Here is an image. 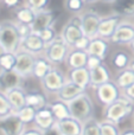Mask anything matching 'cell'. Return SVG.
<instances>
[{"instance_id":"6da1fadb","label":"cell","mask_w":134,"mask_h":135,"mask_svg":"<svg viewBox=\"0 0 134 135\" xmlns=\"http://www.w3.org/2000/svg\"><path fill=\"white\" fill-rule=\"evenodd\" d=\"M0 44L5 51L8 52H17L20 49L21 37L14 19H5L0 21Z\"/></svg>"},{"instance_id":"7a4b0ae2","label":"cell","mask_w":134,"mask_h":135,"mask_svg":"<svg viewBox=\"0 0 134 135\" xmlns=\"http://www.w3.org/2000/svg\"><path fill=\"white\" fill-rule=\"evenodd\" d=\"M134 113V102L128 100L125 96H121L119 100L112 104L104 107L103 109V120H108L114 123L119 124L126 117L131 116Z\"/></svg>"},{"instance_id":"3957f363","label":"cell","mask_w":134,"mask_h":135,"mask_svg":"<svg viewBox=\"0 0 134 135\" xmlns=\"http://www.w3.org/2000/svg\"><path fill=\"white\" fill-rule=\"evenodd\" d=\"M69 109H70L71 117L78 120L80 122L84 123L85 121L93 119L95 113V105L94 101L90 97V95L84 91L82 95L76 97L71 102L68 103Z\"/></svg>"},{"instance_id":"277c9868","label":"cell","mask_w":134,"mask_h":135,"mask_svg":"<svg viewBox=\"0 0 134 135\" xmlns=\"http://www.w3.org/2000/svg\"><path fill=\"white\" fill-rule=\"evenodd\" d=\"M70 49V45L64 40V38L61 35H58L56 37V39H54L51 43L46 44V47H45V51L43 55L54 65L58 66L61 64L65 63V59L68 57Z\"/></svg>"},{"instance_id":"5b68a950","label":"cell","mask_w":134,"mask_h":135,"mask_svg":"<svg viewBox=\"0 0 134 135\" xmlns=\"http://www.w3.org/2000/svg\"><path fill=\"white\" fill-rule=\"evenodd\" d=\"M66 82H68V75L64 74L62 69L55 65L51 71L40 81V84L45 94L57 95V93L63 88Z\"/></svg>"},{"instance_id":"8992f818","label":"cell","mask_w":134,"mask_h":135,"mask_svg":"<svg viewBox=\"0 0 134 135\" xmlns=\"http://www.w3.org/2000/svg\"><path fill=\"white\" fill-rule=\"evenodd\" d=\"M93 89H94L96 101L103 107L112 104L122 96V90L116 85L114 81H109Z\"/></svg>"},{"instance_id":"52a82bcc","label":"cell","mask_w":134,"mask_h":135,"mask_svg":"<svg viewBox=\"0 0 134 135\" xmlns=\"http://www.w3.org/2000/svg\"><path fill=\"white\" fill-rule=\"evenodd\" d=\"M59 35L70 45V47H73L74 44H75L80 38H82L83 36H84L80 16H71L70 18H69V20L63 25Z\"/></svg>"},{"instance_id":"ba28073f","label":"cell","mask_w":134,"mask_h":135,"mask_svg":"<svg viewBox=\"0 0 134 135\" xmlns=\"http://www.w3.org/2000/svg\"><path fill=\"white\" fill-rule=\"evenodd\" d=\"M80 18L84 36L89 37L90 39L97 37V31H99V26L102 19L101 14L94 9H85L80 14Z\"/></svg>"},{"instance_id":"9c48e42d","label":"cell","mask_w":134,"mask_h":135,"mask_svg":"<svg viewBox=\"0 0 134 135\" xmlns=\"http://www.w3.org/2000/svg\"><path fill=\"white\" fill-rule=\"evenodd\" d=\"M17 54V63H16V70L20 76H23L24 78H28L33 75V68H35L36 58L37 56L33 54L25 51L23 49H19Z\"/></svg>"},{"instance_id":"30bf717a","label":"cell","mask_w":134,"mask_h":135,"mask_svg":"<svg viewBox=\"0 0 134 135\" xmlns=\"http://www.w3.org/2000/svg\"><path fill=\"white\" fill-rule=\"evenodd\" d=\"M26 127L16 113L0 119V135H21Z\"/></svg>"},{"instance_id":"8fae6325","label":"cell","mask_w":134,"mask_h":135,"mask_svg":"<svg viewBox=\"0 0 134 135\" xmlns=\"http://www.w3.org/2000/svg\"><path fill=\"white\" fill-rule=\"evenodd\" d=\"M121 21H122V16L119 14L118 12H114L108 16H102L99 31H97V37L111 40V38L115 33L116 28L120 25Z\"/></svg>"},{"instance_id":"7c38bea8","label":"cell","mask_w":134,"mask_h":135,"mask_svg":"<svg viewBox=\"0 0 134 135\" xmlns=\"http://www.w3.org/2000/svg\"><path fill=\"white\" fill-rule=\"evenodd\" d=\"M134 40V24L122 20L118 26L115 33L111 38V43L115 45H130Z\"/></svg>"},{"instance_id":"4fadbf2b","label":"cell","mask_w":134,"mask_h":135,"mask_svg":"<svg viewBox=\"0 0 134 135\" xmlns=\"http://www.w3.org/2000/svg\"><path fill=\"white\" fill-rule=\"evenodd\" d=\"M24 77L20 76L16 70L0 69V91L7 93L14 88L23 86Z\"/></svg>"},{"instance_id":"5bb4252c","label":"cell","mask_w":134,"mask_h":135,"mask_svg":"<svg viewBox=\"0 0 134 135\" xmlns=\"http://www.w3.org/2000/svg\"><path fill=\"white\" fill-rule=\"evenodd\" d=\"M55 19H56V14L55 11L51 8H45L42 11H38L36 13V18L33 20L31 28H32L33 33H40L43 30L50 27L55 24Z\"/></svg>"},{"instance_id":"9a60e30c","label":"cell","mask_w":134,"mask_h":135,"mask_svg":"<svg viewBox=\"0 0 134 135\" xmlns=\"http://www.w3.org/2000/svg\"><path fill=\"white\" fill-rule=\"evenodd\" d=\"M45 47H46V43L40 38V36L38 33H32L27 38L23 39L20 45V49L25 50L30 54L36 55V56L44 54Z\"/></svg>"},{"instance_id":"2e32d148","label":"cell","mask_w":134,"mask_h":135,"mask_svg":"<svg viewBox=\"0 0 134 135\" xmlns=\"http://www.w3.org/2000/svg\"><path fill=\"white\" fill-rule=\"evenodd\" d=\"M56 123H57V120H56V117H55L54 113H52L49 104H47L46 107L42 108V109L37 110L33 124H35L36 127H38L40 131H46V129L54 127Z\"/></svg>"},{"instance_id":"e0dca14e","label":"cell","mask_w":134,"mask_h":135,"mask_svg":"<svg viewBox=\"0 0 134 135\" xmlns=\"http://www.w3.org/2000/svg\"><path fill=\"white\" fill-rule=\"evenodd\" d=\"M66 75H68L69 81L75 83L76 85L82 88L83 90L87 91L88 88L92 86V83H90V70L87 66L69 70Z\"/></svg>"},{"instance_id":"ac0fdd59","label":"cell","mask_w":134,"mask_h":135,"mask_svg":"<svg viewBox=\"0 0 134 135\" xmlns=\"http://www.w3.org/2000/svg\"><path fill=\"white\" fill-rule=\"evenodd\" d=\"M109 44H111V40L101 37H95L90 40L87 52L89 56H96L102 61H106L109 54Z\"/></svg>"},{"instance_id":"d6986e66","label":"cell","mask_w":134,"mask_h":135,"mask_svg":"<svg viewBox=\"0 0 134 135\" xmlns=\"http://www.w3.org/2000/svg\"><path fill=\"white\" fill-rule=\"evenodd\" d=\"M88 57H89V55H88L87 51L77 50V49L71 47L64 64H65L69 70L78 69V68H84V66H87Z\"/></svg>"},{"instance_id":"ffe728a7","label":"cell","mask_w":134,"mask_h":135,"mask_svg":"<svg viewBox=\"0 0 134 135\" xmlns=\"http://www.w3.org/2000/svg\"><path fill=\"white\" fill-rule=\"evenodd\" d=\"M109 81H113L112 79V72L104 62L100 66H97L96 69L90 70V83H92L90 88H96V86L107 83Z\"/></svg>"},{"instance_id":"44dd1931","label":"cell","mask_w":134,"mask_h":135,"mask_svg":"<svg viewBox=\"0 0 134 135\" xmlns=\"http://www.w3.org/2000/svg\"><path fill=\"white\" fill-rule=\"evenodd\" d=\"M84 91L85 90H83L82 88H80L78 85H76L75 83H73V82H70L68 79V82L63 85V88L57 93L56 100H59V101H63V102H65V103H69L73 100H75L76 97H78L80 95H82Z\"/></svg>"},{"instance_id":"7402d4cb","label":"cell","mask_w":134,"mask_h":135,"mask_svg":"<svg viewBox=\"0 0 134 135\" xmlns=\"http://www.w3.org/2000/svg\"><path fill=\"white\" fill-rule=\"evenodd\" d=\"M5 94H6L8 102L14 113L19 112L21 108H24L26 105V94H27V91L24 89V86L14 88Z\"/></svg>"},{"instance_id":"603a6c76","label":"cell","mask_w":134,"mask_h":135,"mask_svg":"<svg viewBox=\"0 0 134 135\" xmlns=\"http://www.w3.org/2000/svg\"><path fill=\"white\" fill-rule=\"evenodd\" d=\"M59 131L62 135H81L82 134V126L83 123L74 117H68V119L57 121Z\"/></svg>"},{"instance_id":"cb8c5ba5","label":"cell","mask_w":134,"mask_h":135,"mask_svg":"<svg viewBox=\"0 0 134 135\" xmlns=\"http://www.w3.org/2000/svg\"><path fill=\"white\" fill-rule=\"evenodd\" d=\"M54 66L55 65L44 56V55H39V56H37V58H36L32 77L37 78L38 81L40 82L50 71H51Z\"/></svg>"},{"instance_id":"d4e9b609","label":"cell","mask_w":134,"mask_h":135,"mask_svg":"<svg viewBox=\"0 0 134 135\" xmlns=\"http://www.w3.org/2000/svg\"><path fill=\"white\" fill-rule=\"evenodd\" d=\"M36 13L37 12L35 9L23 2L20 6L14 8V20L21 24H26V25H32L36 18Z\"/></svg>"},{"instance_id":"484cf974","label":"cell","mask_w":134,"mask_h":135,"mask_svg":"<svg viewBox=\"0 0 134 135\" xmlns=\"http://www.w3.org/2000/svg\"><path fill=\"white\" fill-rule=\"evenodd\" d=\"M49 104L47 103V97L45 95L44 91H27L26 94V105L32 107L33 109L39 110L42 108L46 107Z\"/></svg>"},{"instance_id":"4316f807","label":"cell","mask_w":134,"mask_h":135,"mask_svg":"<svg viewBox=\"0 0 134 135\" xmlns=\"http://www.w3.org/2000/svg\"><path fill=\"white\" fill-rule=\"evenodd\" d=\"M131 62H132V57L122 50L115 51L111 57V65H113V68H115L118 71L127 69Z\"/></svg>"},{"instance_id":"83f0119b","label":"cell","mask_w":134,"mask_h":135,"mask_svg":"<svg viewBox=\"0 0 134 135\" xmlns=\"http://www.w3.org/2000/svg\"><path fill=\"white\" fill-rule=\"evenodd\" d=\"M50 108H51L52 113H54L55 117H56L57 121H61V120L68 119V117L71 116L70 114V109H69V104L63 101L56 100L54 102L49 103Z\"/></svg>"},{"instance_id":"f1b7e54d","label":"cell","mask_w":134,"mask_h":135,"mask_svg":"<svg viewBox=\"0 0 134 135\" xmlns=\"http://www.w3.org/2000/svg\"><path fill=\"white\" fill-rule=\"evenodd\" d=\"M114 82H115V84L121 90H123V89L128 88L131 84L134 83V72L130 68H127L125 70H121V71L118 72L116 77L114 78Z\"/></svg>"},{"instance_id":"f546056e","label":"cell","mask_w":134,"mask_h":135,"mask_svg":"<svg viewBox=\"0 0 134 135\" xmlns=\"http://www.w3.org/2000/svg\"><path fill=\"white\" fill-rule=\"evenodd\" d=\"M85 6H87V2L84 0H64L63 1L64 9L73 16H80L82 12L85 11Z\"/></svg>"},{"instance_id":"4dcf8cb0","label":"cell","mask_w":134,"mask_h":135,"mask_svg":"<svg viewBox=\"0 0 134 135\" xmlns=\"http://www.w3.org/2000/svg\"><path fill=\"white\" fill-rule=\"evenodd\" d=\"M115 12L122 17H134V0H118L115 2Z\"/></svg>"},{"instance_id":"1f68e13d","label":"cell","mask_w":134,"mask_h":135,"mask_svg":"<svg viewBox=\"0 0 134 135\" xmlns=\"http://www.w3.org/2000/svg\"><path fill=\"white\" fill-rule=\"evenodd\" d=\"M81 135H102L100 121H97L95 117L85 121L82 126V134Z\"/></svg>"},{"instance_id":"d6a6232c","label":"cell","mask_w":134,"mask_h":135,"mask_svg":"<svg viewBox=\"0 0 134 135\" xmlns=\"http://www.w3.org/2000/svg\"><path fill=\"white\" fill-rule=\"evenodd\" d=\"M36 113H37V110L33 109L32 107H28V105H25L24 108H21L19 112H17L16 114L19 116V119L21 120V121L24 122V123L26 124V126H28V124L35 122V119H36Z\"/></svg>"},{"instance_id":"836d02e7","label":"cell","mask_w":134,"mask_h":135,"mask_svg":"<svg viewBox=\"0 0 134 135\" xmlns=\"http://www.w3.org/2000/svg\"><path fill=\"white\" fill-rule=\"evenodd\" d=\"M17 63V54L16 52L6 51L0 57V69L4 70H14Z\"/></svg>"},{"instance_id":"e575fe53","label":"cell","mask_w":134,"mask_h":135,"mask_svg":"<svg viewBox=\"0 0 134 135\" xmlns=\"http://www.w3.org/2000/svg\"><path fill=\"white\" fill-rule=\"evenodd\" d=\"M100 127H101V134L102 135H121L120 128L116 123L108 120H102L100 121Z\"/></svg>"},{"instance_id":"d590c367","label":"cell","mask_w":134,"mask_h":135,"mask_svg":"<svg viewBox=\"0 0 134 135\" xmlns=\"http://www.w3.org/2000/svg\"><path fill=\"white\" fill-rule=\"evenodd\" d=\"M12 113H14V112H13V109H12L11 104H9L6 94L0 91V119L12 114Z\"/></svg>"},{"instance_id":"8d00e7d4","label":"cell","mask_w":134,"mask_h":135,"mask_svg":"<svg viewBox=\"0 0 134 135\" xmlns=\"http://www.w3.org/2000/svg\"><path fill=\"white\" fill-rule=\"evenodd\" d=\"M51 0H24V4L30 6L36 12L42 11V9L49 8V5Z\"/></svg>"},{"instance_id":"74e56055","label":"cell","mask_w":134,"mask_h":135,"mask_svg":"<svg viewBox=\"0 0 134 135\" xmlns=\"http://www.w3.org/2000/svg\"><path fill=\"white\" fill-rule=\"evenodd\" d=\"M38 35L40 36V38H42L43 40H44L46 44H49V43H51L54 39H56V37L59 35V33H57L56 28H55V26H50V27L45 28V30H43L40 33H38Z\"/></svg>"},{"instance_id":"f35d334b","label":"cell","mask_w":134,"mask_h":135,"mask_svg":"<svg viewBox=\"0 0 134 135\" xmlns=\"http://www.w3.org/2000/svg\"><path fill=\"white\" fill-rule=\"evenodd\" d=\"M17 26H18V31H19V35L21 37V40L27 38L30 35H32V28H31V25H26V24H21L17 21Z\"/></svg>"},{"instance_id":"ab89813d","label":"cell","mask_w":134,"mask_h":135,"mask_svg":"<svg viewBox=\"0 0 134 135\" xmlns=\"http://www.w3.org/2000/svg\"><path fill=\"white\" fill-rule=\"evenodd\" d=\"M90 38L87 37V36H83L82 38L77 40V42L74 44V49H77V50H83V51H87L88 47H89V44H90Z\"/></svg>"},{"instance_id":"60d3db41","label":"cell","mask_w":134,"mask_h":135,"mask_svg":"<svg viewBox=\"0 0 134 135\" xmlns=\"http://www.w3.org/2000/svg\"><path fill=\"white\" fill-rule=\"evenodd\" d=\"M103 62L104 61H102L101 58H99V57H96V56H89L88 57V62H87V68L89 70H94V69H96L97 66L101 65Z\"/></svg>"},{"instance_id":"b9f144b4","label":"cell","mask_w":134,"mask_h":135,"mask_svg":"<svg viewBox=\"0 0 134 135\" xmlns=\"http://www.w3.org/2000/svg\"><path fill=\"white\" fill-rule=\"evenodd\" d=\"M21 135H43V131H40L38 127L33 124L32 127H26V129Z\"/></svg>"},{"instance_id":"7bdbcfd3","label":"cell","mask_w":134,"mask_h":135,"mask_svg":"<svg viewBox=\"0 0 134 135\" xmlns=\"http://www.w3.org/2000/svg\"><path fill=\"white\" fill-rule=\"evenodd\" d=\"M122 95L125 96V97H127L128 100H131L132 102H134V83L131 84L128 88L123 89V90H122Z\"/></svg>"},{"instance_id":"ee69618b","label":"cell","mask_w":134,"mask_h":135,"mask_svg":"<svg viewBox=\"0 0 134 135\" xmlns=\"http://www.w3.org/2000/svg\"><path fill=\"white\" fill-rule=\"evenodd\" d=\"M1 2L7 8H13V9L21 5V0H1Z\"/></svg>"},{"instance_id":"f6af8a7d","label":"cell","mask_w":134,"mask_h":135,"mask_svg":"<svg viewBox=\"0 0 134 135\" xmlns=\"http://www.w3.org/2000/svg\"><path fill=\"white\" fill-rule=\"evenodd\" d=\"M43 135H62V133L56 123L54 127H51V128L46 129V131H43Z\"/></svg>"},{"instance_id":"bcb514c9","label":"cell","mask_w":134,"mask_h":135,"mask_svg":"<svg viewBox=\"0 0 134 135\" xmlns=\"http://www.w3.org/2000/svg\"><path fill=\"white\" fill-rule=\"evenodd\" d=\"M121 135H134V129H126L121 132Z\"/></svg>"},{"instance_id":"7dc6e473","label":"cell","mask_w":134,"mask_h":135,"mask_svg":"<svg viewBox=\"0 0 134 135\" xmlns=\"http://www.w3.org/2000/svg\"><path fill=\"white\" fill-rule=\"evenodd\" d=\"M100 1L104 2V4H115L118 0H100Z\"/></svg>"},{"instance_id":"c3c4849f","label":"cell","mask_w":134,"mask_h":135,"mask_svg":"<svg viewBox=\"0 0 134 135\" xmlns=\"http://www.w3.org/2000/svg\"><path fill=\"white\" fill-rule=\"evenodd\" d=\"M85 2H87V5H90V4H95V2L100 1V0H84Z\"/></svg>"},{"instance_id":"681fc988","label":"cell","mask_w":134,"mask_h":135,"mask_svg":"<svg viewBox=\"0 0 134 135\" xmlns=\"http://www.w3.org/2000/svg\"><path fill=\"white\" fill-rule=\"evenodd\" d=\"M128 68H130V69L134 72V58H132V62H131V64H130V66Z\"/></svg>"},{"instance_id":"f907efd6","label":"cell","mask_w":134,"mask_h":135,"mask_svg":"<svg viewBox=\"0 0 134 135\" xmlns=\"http://www.w3.org/2000/svg\"><path fill=\"white\" fill-rule=\"evenodd\" d=\"M5 52H6V51H5V49H4V47H2V45L0 44V57H1L2 55L5 54Z\"/></svg>"},{"instance_id":"816d5d0a","label":"cell","mask_w":134,"mask_h":135,"mask_svg":"<svg viewBox=\"0 0 134 135\" xmlns=\"http://www.w3.org/2000/svg\"><path fill=\"white\" fill-rule=\"evenodd\" d=\"M130 47H131V50H132V51L134 52V40L130 44Z\"/></svg>"},{"instance_id":"f5cc1de1","label":"cell","mask_w":134,"mask_h":135,"mask_svg":"<svg viewBox=\"0 0 134 135\" xmlns=\"http://www.w3.org/2000/svg\"><path fill=\"white\" fill-rule=\"evenodd\" d=\"M0 1H1V0H0Z\"/></svg>"}]
</instances>
